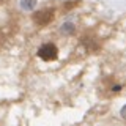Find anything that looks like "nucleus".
<instances>
[{
  "label": "nucleus",
  "mask_w": 126,
  "mask_h": 126,
  "mask_svg": "<svg viewBox=\"0 0 126 126\" xmlns=\"http://www.w3.org/2000/svg\"><path fill=\"white\" fill-rule=\"evenodd\" d=\"M54 17V11L52 10H44V11H39V13H35L33 19L35 22L39 24V25H44V24L50 22V19Z\"/></svg>",
  "instance_id": "nucleus-2"
},
{
  "label": "nucleus",
  "mask_w": 126,
  "mask_h": 126,
  "mask_svg": "<svg viewBox=\"0 0 126 126\" xmlns=\"http://www.w3.org/2000/svg\"><path fill=\"white\" fill-rule=\"evenodd\" d=\"M74 30H76V29H74V25L71 22H66V24L62 25V32H63V33H73Z\"/></svg>",
  "instance_id": "nucleus-4"
},
{
  "label": "nucleus",
  "mask_w": 126,
  "mask_h": 126,
  "mask_svg": "<svg viewBox=\"0 0 126 126\" xmlns=\"http://www.w3.org/2000/svg\"><path fill=\"white\" fill-rule=\"evenodd\" d=\"M38 55L43 58V60H46V62L55 60V58L58 57L57 46H55V44H50V43H47V44H43V46L38 49Z\"/></svg>",
  "instance_id": "nucleus-1"
},
{
  "label": "nucleus",
  "mask_w": 126,
  "mask_h": 126,
  "mask_svg": "<svg viewBox=\"0 0 126 126\" xmlns=\"http://www.w3.org/2000/svg\"><path fill=\"white\" fill-rule=\"evenodd\" d=\"M120 113H121V117H123L125 120H126V106H125L123 109H121V112H120Z\"/></svg>",
  "instance_id": "nucleus-5"
},
{
  "label": "nucleus",
  "mask_w": 126,
  "mask_h": 126,
  "mask_svg": "<svg viewBox=\"0 0 126 126\" xmlns=\"http://www.w3.org/2000/svg\"><path fill=\"white\" fill-rule=\"evenodd\" d=\"M21 6H22V10H25V11L33 10V8L36 6V0H22Z\"/></svg>",
  "instance_id": "nucleus-3"
}]
</instances>
